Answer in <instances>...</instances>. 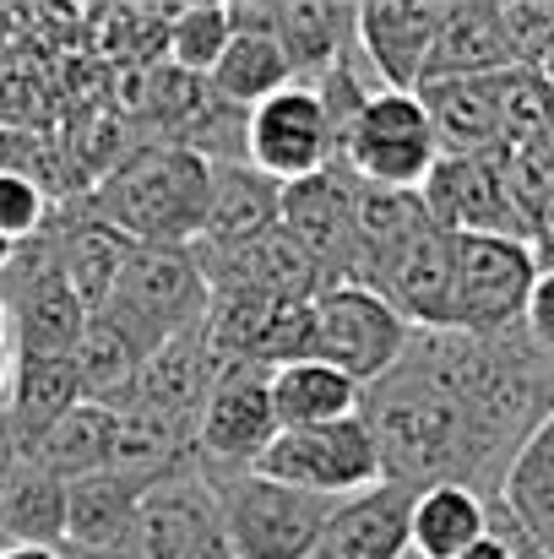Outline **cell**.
<instances>
[{"mask_svg":"<svg viewBox=\"0 0 554 559\" xmlns=\"http://www.w3.org/2000/svg\"><path fill=\"white\" fill-rule=\"evenodd\" d=\"M278 223L316 261V272L327 283H349L354 277V261H359V180L343 164H332L316 180L283 186Z\"/></svg>","mask_w":554,"mask_h":559,"instance_id":"cell-13","label":"cell"},{"mask_svg":"<svg viewBox=\"0 0 554 559\" xmlns=\"http://www.w3.org/2000/svg\"><path fill=\"white\" fill-rule=\"evenodd\" d=\"M413 326L365 283H327L310 299V359L343 370L359 385H375L408 354Z\"/></svg>","mask_w":554,"mask_h":559,"instance_id":"cell-6","label":"cell"},{"mask_svg":"<svg viewBox=\"0 0 554 559\" xmlns=\"http://www.w3.org/2000/svg\"><path fill=\"white\" fill-rule=\"evenodd\" d=\"M142 348L109 321V316H93L87 332L76 337L71 348V370H76V385H82V402H109L120 407L137 385V370H142Z\"/></svg>","mask_w":554,"mask_h":559,"instance_id":"cell-29","label":"cell"},{"mask_svg":"<svg viewBox=\"0 0 554 559\" xmlns=\"http://www.w3.org/2000/svg\"><path fill=\"white\" fill-rule=\"evenodd\" d=\"M115 445H120V407H109V402H76L22 456H33L38 467H49L66 484H82V478L115 473Z\"/></svg>","mask_w":554,"mask_h":559,"instance_id":"cell-24","label":"cell"},{"mask_svg":"<svg viewBox=\"0 0 554 559\" xmlns=\"http://www.w3.org/2000/svg\"><path fill=\"white\" fill-rule=\"evenodd\" d=\"M272 407H278V429L343 424V418H359L365 385L321 359H294V365L272 370Z\"/></svg>","mask_w":554,"mask_h":559,"instance_id":"cell-27","label":"cell"},{"mask_svg":"<svg viewBox=\"0 0 554 559\" xmlns=\"http://www.w3.org/2000/svg\"><path fill=\"white\" fill-rule=\"evenodd\" d=\"M267 22L283 38L299 82H321L332 66L359 55V5H338V0H267Z\"/></svg>","mask_w":554,"mask_h":559,"instance_id":"cell-18","label":"cell"},{"mask_svg":"<svg viewBox=\"0 0 554 559\" xmlns=\"http://www.w3.org/2000/svg\"><path fill=\"white\" fill-rule=\"evenodd\" d=\"M137 549L142 559H234L228 533H223L217 484L201 473V462L142 489Z\"/></svg>","mask_w":554,"mask_h":559,"instance_id":"cell-12","label":"cell"},{"mask_svg":"<svg viewBox=\"0 0 554 559\" xmlns=\"http://www.w3.org/2000/svg\"><path fill=\"white\" fill-rule=\"evenodd\" d=\"M283 212V186H272L261 169L239 164H212V201H207V228L196 250H228L256 234H267Z\"/></svg>","mask_w":554,"mask_h":559,"instance_id":"cell-26","label":"cell"},{"mask_svg":"<svg viewBox=\"0 0 554 559\" xmlns=\"http://www.w3.org/2000/svg\"><path fill=\"white\" fill-rule=\"evenodd\" d=\"M408 511L413 489L375 484L332 511L310 559H408Z\"/></svg>","mask_w":554,"mask_h":559,"instance_id":"cell-19","label":"cell"},{"mask_svg":"<svg viewBox=\"0 0 554 559\" xmlns=\"http://www.w3.org/2000/svg\"><path fill=\"white\" fill-rule=\"evenodd\" d=\"M217 484L223 533L234 559H310L321 544V527L332 522V500H316L305 489H288L256 467L245 473H207Z\"/></svg>","mask_w":554,"mask_h":559,"instance_id":"cell-3","label":"cell"},{"mask_svg":"<svg viewBox=\"0 0 554 559\" xmlns=\"http://www.w3.org/2000/svg\"><path fill=\"white\" fill-rule=\"evenodd\" d=\"M207 201L212 164L180 142H153L104 175V186L87 195V212L131 245H196L207 228Z\"/></svg>","mask_w":554,"mask_h":559,"instance_id":"cell-1","label":"cell"},{"mask_svg":"<svg viewBox=\"0 0 554 559\" xmlns=\"http://www.w3.org/2000/svg\"><path fill=\"white\" fill-rule=\"evenodd\" d=\"M495 522V500H484L473 484H424L408 511V555L413 559H457L473 549Z\"/></svg>","mask_w":554,"mask_h":559,"instance_id":"cell-21","label":"cell"},{"mask_svg":"<svg viewBox=\"0 0 554 559\" xmlns=\"http://www.w3.org/2000/svg\"><path fill=\"white\" fill-rule=\"evenodd\" d=\"M207 299L212 283L190 245H131L126 272L98 316H109L142 354H153L158 343L196 332L207 321Z\"/></svg>","mask_w":554,"mask_h":559,"instance_id":"cell-2","label":"cell"},{"mask_svg":"<svg viewBox=\"0 0 554 559\" xmlns=\"http://www.w3.org/2000/svg\"><path fill=\"white\" fill-rule=\"evenodd\" d=\"M0 337H11V316H5V299H0Z\"/></svg>","mask_w":554,"mask_h":559,"instance_id":"cell-37","label":"cell"},{"mask_svg":"<svg viewBox=\"0 0 554 559\" xmlns=\"http://www.w3.org/2000/svg\"><path fill=\"white\" fill-rule=\"evenodd\" d=\"M11 261H16V245L0 234V277H5V266H11Z\"/></svg>","mask_w":554,"mask_h":559,"instance_id":"cell-36","label":"cell"},{"mask_svg":"<svg viewBox=\"0 0 554 559\" xmlns=\"http://www.w3.org/2000/svg\"><path fill=\"white\" fill-rule=\"evenodd\" d=\"M76 402H82V385H76L71 359H22L16 354V380H11V396H5V418H11L22 451L49 424H60Z\"/></svg>","mask_w":554,"mask_h":559,"instance_id":"cell-28","label":"cell"},{"mask_svg":"<svg viewBox=\"0 0 554 559\" xmlns=\"http://www.w3.org/2000/svg\"><path fill=\"white\" fill-rule=\"evenodd\" d=\"M440 27H446V0H365L359 55L369 76L391 93H419Z\"/></svg>","mask_w":554,"mask_h":559,"instance_id":"cell-14","label":"cell"},{"mask_svg":"<svg viewBox=\"0 0 554 559\" xmlns=\"http://www.w3.org/2000/svg\"><path fill=\"white\" fill-rule=\"evenodd\" d=\"M539 250L511 234H451V326L473 337L517 332L539 283Z\"/></svg>","mask_w":554,"mask_h":559,"instance_id":"cell-4","label":"cell"},{"mask_svg":"<svg viewBox=\"0 0 554 559\" xmlns=\"http://www.w3.org/2000/svg\"><path fill=\"white\" fill-rule=\"evenodd\" d=\"M0 559H66V549H0Z\"/></svg>","mask_w":554,"mask_h":559,"instance_id":"cell-35","label":"cell"},{"mask_svg":"<svg viewBox=\"0 0 554 559\" xmlns=\"http://www.w3.org/2000/svg\"><path fill=\"white\" fill-rule=\"evenodd\" d=\"M338 164L375 190H424V180L440 164V142L429 126V109L419 93H369V104L343 131Z\"/></svg>","mask_w":554,"mask_h":559,"instance_id":"cell-5","label":"cell"},{"mask_svg":"<svg viewBox=\"0 0 554 559\" xmlns=\"http://www.w3.org/2000/svg\"><path fill=\"white\" fill-rule=\"evenodd\" d=\"M11 380H16V343L0 337V407H5V396H11Z\"/></svg>","mask_w":554,"mask_h":559,"instance_id":"cell-34","label":"cell"},{"mask_svg":"<svg viewBox=\"0 0 554 559\" xmlns=\"http://www.w3.org/2000/svg\"><path fill=\"white\" fill-rule=\"evenodd\" d=\"M137 511H142V489L120 473H98L71 484L66 500V555H115V549H137Z\"/></svg>","mask_w":554,"mask_h":559,"instance_id":"cell-23","label":"cell"},{"mask_svg":"<svg viewBox=\"0 0 554 559\" xmlns=\"http://www.w3.org/2000/svg\"><path fill=\"white\" fill-rule=\"evenodd\" d=\"M217 380V354L207 343V332H180L169 343H158L142 370H137V385L120 407L131 413H148L169 429H180L185 440H196V424H201V407H207V391Z\"/></svg>","mask_w":554,"mask_h":559,"instance_id":"cell-15","label":"cell"},{"mask_svg":"<svg viewBox=\"0 0 554 559\" xmlns=\"http://www.w3.org/2000/svg\"><path fill=\"white\" fill-rule=\"evenodd\" d=\"M256 473H267L288 489H305L316 500H332V506L386 484L380 445H375L365 418L316 424V429H278V440L261 451Z\"/></svg>","mask_w":554,"mask_h":559,"instance_id":"cell-7","label":"cell"},{"mask_svg":"<svg viewBox=\"0 0 554 559\" xmlns=\"http://www.w3.org/2000/svg\"><path fill=\"white\" fill-rule=\"evenodd\" d=\"M0 234L22 250L49 234V195L44 180L27 169H0Z\"/></svg>","mask_w":554,"mask_h":559,"instance_id":"cell-31","label":"cell"},{"mask_svg":"<svg viewBox=\"0 0 554 559\" xmlns=\"http://www.w3.org/2000/svg\"><path fill=\"white\" fill-rule=\"evenodd\" d=\"M0 299H5L11 343H16L22 359H71L76 337L93 321V310L60 277L55 250H49V234L16 250V261L0 277Z\"/></svg>","mask_w":554,"mask_h":559,"instance_id":"cell-9","label":"cell"},{"mask_svg":"<svg viewBox=\"0 0 554 559\" xmlns=\"http://www.w3.org/2000/svg\"><path fill=\"white\" fill-rule=\"evenodd\" d=\"M511 66H517V49H511L506 5H495V0H451L424 82H446V76H500V71H511Z\"/></svg>","mask_w":554,"mask_h":559,"instance_id":"cell-20","label":"cell"},{"mask_svg":"<svg viewBox=\"0 0 554 559\" xmlns=\"http://www.w3.org/2000/svg\"><path fill=\"white\" fill-rule=\"evenodd\" d=\"M522 332H528L544 354H554V266H544V272H539V283H533V299H528Z\"/></svg>","mask_w":554,"mask_h":559,"instance_id":"cell-33","label":"cell"},{"mask_svg":"<svg viewBox=\"0 0 554 559\" xmlns=\"http://www.w3.org/2000/svg\"><path fill=\"white\" fill-rule=\"evenodd\" d=\"M424 206L451 234H511L533 245V223L522 206V190L506 153H473V158H440L424 180Z\"/></svg>","mask_w":554,"mask_h":559,"instance_id":"cell-11","label":"cell"},{"mask_svg":"<svg viewBox=\"0 0 554 559\" xmlns=\"http://www.w3.org/2000/svg\"><path fill=\"white\" fill-rule=\"evenodd\" d=\"M245 164L272 186H299L338 164V131L310 82H288L245 115Z\"/></svg>","mask_w":554,"mask_h":559,"instance_id":"cell-8","label":"cell"},{"mask_svg":"<svg viewBox=\"0 0 554 559\" xmlns=\"http://www.w3.org/2000/svg\"><path fill=\"white\" fill-rule=\"evenodd\" d=\"M71 484L22 456L0 484V549H60Z\"/></svg>","mask_w":554,"mask_h":559,"instance_id":"cell-25","label":"cell"},{"mask_svg":"<svg viewBox=\"0 0 554 559\" xmlns=\"http://www.w3.org/2000/svg\"><path fill=\"white\" fill-rule=\"evenodd\" d=\"M234 38V16H228V0H190L175 5L169 27H164V44H169V66L180 76H212V66L223 60Z\"/></svg>","mask_w":554,"mask_h":559,"instance_id":"cell-30","label":"cell"},{"mask_svg":"<svg viewBox=\"0 0 554 559\" xmlns=\"http://www.w3.org/2000/svg\"><path fill=\"white\" fill-rule=\"evenodd\" d=\"M500 76H446V82L419 87V98L429 109V126H435V142H440V158L500 153V131H506Z\"/></svg>","mask_w":554,"mask_h":559,"instance_id":"cell-17","label":"cell"},{"mask_svg":"<svg viewBox=\"0 0 554 559\" xmlns=\"http://www.w3.org/2000/svg\"><path fill=\"white\" fill-rule=\"evenodd\" d=\"M278 440V407H272V370L267 365H217L207 391L201 424H196V462L201 473H245L261 462V451Z\"/></svg>","mask_w":554,"mask_h":559,"instance_id":"cell-10","label":"cell"},{"mask_svg":"<svg viewBox=\"0 0 554 559\" xmlns=\"http://www.w3.org/2000/svg\"><path fill=\"white\" fill-rule=\"evenodd\" d=\"M228 16H234V38H228L223 60L212 66L207 87L234 109H256L261 98L283 93L299 76H294V60H288L283 38L267 22V0L261 5H228Z\"/></svg>","mask_w":554,"mask_h":559,"instance_id":"cell-16","label":"cell"},{"mask_svg":"<svg viewBox=\"0 0 554 559\" xmlns=\"http://www.w3.org/2000/svg\"><path fill=\"white\" fill-rule=\"evenodd\" d=\"M522 544H528V533H522L517 516L495 500V522H490V533H484L473 549H462L457 559H522Z\"/></svg>","mask_w":554,"mask_h":559,"instance_id":"cell-32","label":"cell"},{"mask_svg":"<svg viewBox=\"0 0 554 559\" xmlns=\"http://www.w3.org/2000/svg\"><path fill=\"white\" fill-rule=\"evenodd\" d=\"M49 250H55V266H60V277L71 283V294L98 316V310L109 305V294H115L120 272H126L131 239H126V234H115L104 217H93V212H87V201H82V212H76V217H66L60 228H49Z\"/></svg>","mask_w":554,"mask_h":559,"instance_id":"cell-22","label":"cell"}]
</instances>
